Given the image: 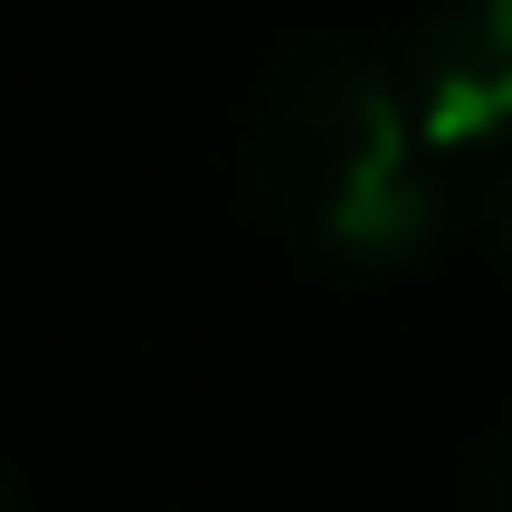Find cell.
I'll list each match as a JSON object with an SVG mask.
<instances>
[{
    "label": "cell",
    "instance_id": "obj_1",
    "mask_svg": "<svg viewBox=\"0 0 512 512\" xmlns=\"http://www.w3.org/2000/svg\"><path fill=\"white\" fill-rule=\"evenodd\" d=\"M266 162L304 228L342 256H408L437 228V190L418 171V124L399 86L361 57H294L266 95Z\"/></svg>",
    "mask_w": 512,
    "mask_h": 512
},
{
    "label": "cell",
    "instance_id": "obj_2",
    "mask_svg": "<svg viewBox=\"0 0 512 512\" xmlns=\"http://www.w3.org/2000/svg\"><path fill=\"white\" fill-rule=\"evenodd\" d=\"M408 114L446 152L512 124V0H437L418 19V38H408Z\"/></svg>",
    "mask_w": 512,
    "mask_h": 512
},
{
    "label": "cell",
    "instance_id": "obj_3",
    "mask_svg": "<svg viewBox=\"0 0 512 512\" xmlns=\"http://www.w3.org/2000/svg\"><path fill=\"white\" fill-rule=\"evenodd\" d=\"M484 503H494V512H512V437L494 446V456H484Z\"/></svg>",
    "mask_w": 512,
    "mask_h": 512
},
{
    "label": "cell",
    "instance_id": "obj_4",
    "mask_svg": "<svg viewBox=\"0 0 512 512\" xmlns=\"http://www.w3.org/2000/svg\"><path fill=\"white\" fill-rule=\"evenodd\" d=\"M0 512H19V484H10V465H0Z\"/></svg>",
    "mask_w": 512,
    "mask_h": 512
}]
</instances>
